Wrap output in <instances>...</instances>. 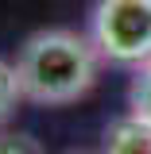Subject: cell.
I'll use <instances>...</instances> for the list:
<instances>
[{"label": "cell", "mask_w": 151, "mask_h": 154, "mask_svg": "<svg viewBox=\"0 0 151 154\" xmlns=\"http://www.w3.org/2000/svg\"><path fill=\"white\" fill-rule=\"evenodd\" d=\"M89 38L116 66L151 62V0H97L89 12Z\"/></svg>", "instance_id": "7a4b0ae2"}, {"label": "cell", "mask_w": 151, "mask_h": 154, "mask_svg": "<svg viewBox=\"0 0 151 154\" xmlns=\"http://www.w3.org/2000/svg\"><path fill=\"white\" fill-rule=\"evenodd\" d=\"M128 116L151 123V62L136 66L132 85H128Z\"/></svg>", "instance_id": "277c9868"}, {"label": "cell", "mask_w": 151, "mask_h": 154, "mask_svg": "<svg viewBox=\"0 0 151 154\" xmlns=\"http://www.w3.org/2000/svg\"><path fill=\"white\" fill-rule=\"evenodd\" d=\"M101 154H151V123L136 119V116L113 119L105 127Z\"/></svg>", "instance_id": "3957f363"}, {"label": "cell", "mask_w": 151, "mask_h": 154, "mask_svg": "<svg viewBox=\"0 0 151 154\" xmlns=\"http://www.w3.org/2000/svg\"><path fill=\"white\" fill-rule=\"evenodd\" d=\"M23 100L19 93V77H16V66H8L4 58H0V127L16 116V104Z\"/></svg>", "instance_id": "5b68a950"}, {"label": "cell", "mask_w": 151, "mask_h": 154, "mask_svg": "<svg viewBox=\"0 0 151 154\" xmlns=\"http://www.w3.org/2000/svg\"><path fill=\"white\" fill-rule=\"evenodd\" d=\"M97 66H101V50L93 46V38L66 27L35 31L23 38L16 54L19 93L23 100L43 108L74 104L97 85Z\"/></svg>", "instance_id": "6da1fadb"}, {"label": "cell", "mask_w": 151, "mask_h": 154, "mask_svg": "<svg viewBox=\"0 0 151 154\" xmlns=\"http://www.w3.org/2000/svg\"><path fill=\"white\" fill-rule=\"evenodd\" d=\"M0 154H47V150L39 146V139H31V135L0 131Z\"/></svg>", "instance_id": "8992f818"}]
</instances>
